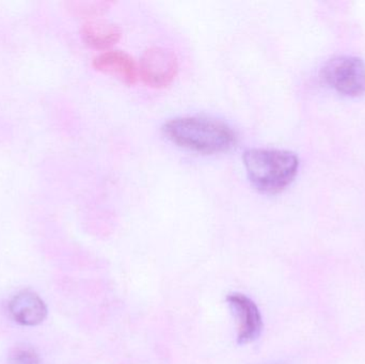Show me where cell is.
<instances>
[{"instance_id": "obj_1", "label": "cell", "mask_w": 365, "mask_h": 364, "mask_svg": "<svg viewBox=\"0 0 365 364\" xmlns=\"http://www.w3.org/2000/svg\"><path fill=\"white\" fill-rule=\"evenodd\" d=\"M163 132L179 147L203 154L227 151L235 145V130L221 120L204 115H184L165 122Z\"/></svg>"}, {"instance_id": "obj_2", "label": "cell", "mask_w": 365, "mask_h": 364, "mask_svg": "<svg viewBox=\"0 0 365 364\" xmlns=\"http://www.w3.org/2000/svg\"><path fill=\"white\" fill-rule=\"evenodd\" d=\"M245 168L259 192L276 194L287 187L297 175L299 160L287 150L255 147L245 151Z\"/></svg>"}, {"instance_id": "obj_3", "label": "cell", "mask_w": 365, "mask_h": 364, "mask_svg": "<svg viewBox=\"0 0 365 364\" xmlns=\"http://www.w3.org/2000/svg\"><path fill=\"white\" fill-rule=\"evenodd\" d=\"M321 77L329 87L344 95L355 98L365 93V63L360 58H332L324 64Z\"/></svg>"}, {"instance_id": "obj_4", "label": "cell", "mask_w": 365, "mask_h": 364, "mask_svg": "<svg viewBox=\"0 0 365 364\" xmlns=\"http://www.w3.org/2000/svg\"><path fill=\"white\" fill-rule=\"evenodd\" d=\"M179 72L177 55L168 48L152 46L141 56L139 74L145 85L165 88L175 80Z\"/></svg>"}, {"instance_id": "obj_5", "label": "cell", "mask_w": 365, "mask_h": 364, "mask_svg": "<svg viewBox=\"0 0 365 364\" xmlns=\"http://www.w3.org/2000/svg\"><path fill=\"white\" fill-rule=\"evenodd\" d=\"M227 301L237 320L238 344L242 345L255 341L263 331V321L255 301L240 293L230 294Z\"/></svg>"}, {"instance_id": "obj_6", "label": "cell", "mask_w": 365, "mask_h": 364, "mask_svg": "<svg viewBox=\"0 0 365 364\" xmlns=\"http://www.w3.org/2000/svg\"><path fill=\"white\" fill-rule=\"evenodd\" d=\"M9 311L17 324L34 327L42 324L47 316V307L36 293L30 290L17 293L9 303Z\"/></svg>"}, {"instance_id": "obj_7", "label": "cell", "mask_w": 365, "mask_h": 364, "mask_svg": "<svg viewBox=\"0 0 365 364\" xmlns=\"http://www.w3.org/2000/svg\"><path fill=\"white\" fill-rule=\"evenodd\" d=\"M93 66L96 70L113 75L128 85H134L138 79L139 71L136 61L125 51H104L94 58Z\"/></svg>"}, {"instance_id": "obj_8", "label": "cell", "mask_w": 365, "mask_h": 364, "mask_svg": "<svg viewBox=\"0 0 365 364\" xmlns=\"http://www.w3.org/2000/svg\"><path fill=\"white\" fill-rule=\"evenodd\" d=\"M121 36V28L109 21H90L81 28L83 41L94 48H108L115 44Z\"/></svg>"}, {"instance_id": "obj_9", "label": "cell", "mask_w": 365, "mask_h": 364, "mask_svg": "<svg viewBox=\"0 0 365 364\" xmlns=\"http://www.w3.org/2000/svg\"><path fill=\"white\" fill-rule=\"evenodd\" d=\"M10 364H42L38 353L29 346H17L11 352Z\"/></svg>"}]
</instances>
